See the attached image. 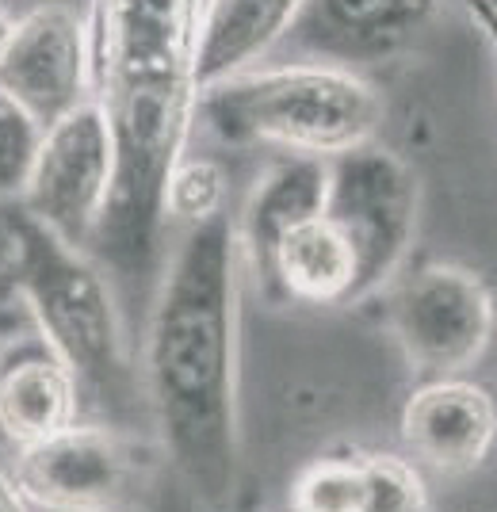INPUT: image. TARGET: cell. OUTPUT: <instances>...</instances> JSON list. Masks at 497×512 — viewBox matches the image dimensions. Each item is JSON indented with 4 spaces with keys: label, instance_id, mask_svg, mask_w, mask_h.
Here are the masks:
<instances>
[{
    "label": "cell",
    "instance_id": "ffe728a7",
    "mask_svg": "<svg viewBox=\"0 0 497 512\" xmlns=\"http://www.w3.org/2000/svg\"><path fill=\"white\" fill-rule=\"evenodd\" d=\"M27 329H31V321L23 314V306H4L0 302V348L8 341H16V337H23Z\"/></svg>",
    "mask_w": 497,
    "mask_h": 512
},
{
    "label": "cell",
    "instance_id": "7c38bea8",
    "mask_svg": "<svg viewBox=\"0 0 497 512\" xmlns=\"http://www.w3.org/2000/svg\"><path fill=\"white\" fill-rule=\"evenodd\" d=\"M77 413V379L35 329L0 348V436L12 448H35L73 428Z\"/></svg>",
    "mask_w": 497,
    "mask_h": 512
},
{
    "label": "cell",
    "instance_id": "9c48e42d",
    "mask_svg": "<svg viewBox=\"0 0 497 512\" xmlns=\"http://www.w3.org/2000/svg\"><path fill=\"white\" fill-rule=\"evenodd\" d=\"M0 92L12 96L43 130L92 104L96 54L88 12L46 4L12 20V35L0 50Z\"/></svg>",
    "mask_w": 497,
    "mask_h": 512
},
{
    "label": "cell",
    "instance_id": "2e32d148",
    "mask_svg": "<svg viewBox=\"0 0 497 512\" xmlns=\"http://www.w3.org/2000/svg\"><path fill=\"white\" fill-rule=\"evenodd\" d=\"M226 199L230 180L215 157H184L165 188V218H176L184 230H192L230 211Z\"/></svg>",
    "mask_w": 497,
    "mask_h": 512
},
{
    "label": "cell",
    "instance_id": "30bf717a",
    "mask_svg": "<svg viewBox=\"0 0 497 512\" xmlns=\"http://www.w3.org/2000/svg\"><path fill=\"white\" fill-rule=\"evenodd\" d=\"M398 436L413 467L452 478L471 474L490 459L497 444L494 394L463 375L425 379L402 406Z\"/></svg>",
    "mask_w": 497,
    "mask_h": 512
},
{
    "label": "cell",
    "instance_id": "e0dca14e",
    "mask_svg": "<svg viewBox=\"0 0 497 512\" xmlns=\"http://www.w3.org/2000/svg\"><path fill=\"white\" fill-rule=\"evenodd\" d=\"M360 512H433L425 478L410 459L360 455Z\"/></svg>",
    "mask_w": 497,
    "mask_h": 512
},
{
    "label": "cell",
    "instance_id": "ba28073f",
    "mask_svg": "<svg viewBox=\"0 0 497 512\" xmlns=\"http://www.w3.org/2000/svg\"><path fill=\"white\" fill-rule=\"evenodd\" d=\"M115 157L100 104L77 107L43 130L39 153L23 188V211L65 245L85 249L96 237L100 214L108 207Z\"/></svg>",
    "mask_w": 497,
    "mask_h": 512
},
{
    "label": "cell",
    "instance_id": "8fae6325",
    "mask_svg": "<svg viewBox=\"0 0 497 512\" xmlns=\"http://www.w3.org/2000/svg\"><path fill=\"white\" fill-rule=\"evenodd\" d=\"M436 20L433 4L417 0H329L299 4L287 35H295L310 62L352 69L406 54Z\"/></svg>",
    "mask_w": 497,
    "mask_h": 512
},
{
    "label": "cell",
    "instance_id": "ac0fdd59",
    "mask_svg": "<svg viewBox=\"0 0 497 512\" xmlns=\"http://www.w3.org/2000/svg\"><path fill=\"white\" fill-rule=\"evenodd\" d=\"M295 512H360V455H325L295 478Z\"/></svg>",
    "mask_w": 497,
    "mask_h": 512
},
{
    "label": "cell",
    "instance_id": "52a82bcc",
    "mask_svg": "<svg viewBox=\"0 0 497 512\" xmlns=\"http://www.w3.org/2000/svg\"><path fill=\"white\" fill-rule=\"evenodd\" d=\"M387 321L413 371L425 379H455L494 341L497 299L471 268L425 264L390 291Z\"/></svg>",
    "mask_w": 497,
    "mask_h": 512
},
{
    "label": "cell",
    "instance_id": "9a60e30c",
    "mask_svg": "<svg viewBox=\"0 0 497 512\" xmlns=\"http://www.w3.org/2000/svg\"><path fill=\"white\" fill-rule=\"evenodd\" d=\"M264 295L280 302H299V306H322V310L360 302L356 256L325 214L295 226L283 237L272 256Z\"/></svg>",
    "mask_w": 497,
    "mask_h": 512
},
{
    "label": "cell",
    "instance_id": "8992f818",
    "mask_svg": "<svg viewBox=\"0 0 497 512\" xmlns=\"http://www.w3.org/2000/svg\"><path fill=\"white\" fill-rule=\"evenodd\" d=\"M23 501L46 512H134L150 490V451L127 428L77 425L16 451Z\"/></svg>",
    "mask_w": 497,
    "mask_h": 512
},
{
    "label": "cell",
    "instance_id": "6da1fadb",
    "mask_svg": "<svg viewBox=\"0 0 497 512\" xmlns=\"http://www.w3.org/2000/svg\"><path fill=\"white\" fill-rule=\"evenodd\" d=\"M238 268L230 211L184 230L146 321L142 390L161 455L195 512H238L245 493Z\"/></svg>",
    "mask_w": 497,
    "mask_h": 512
},
{
    "label": "cell",
    "instance_id": "5bb4252c",
    "mask_svg": "<svg viewBox=\"0 0 497 512\" xmlns=\"http://www.w3.org/2000/svg\"><path fill=\"white\" fill-rule=\"evenodd\" d=\"M299 4H195L192 23V77L207 92L226 85L287 39Z\"/></svg>",
    "mask_w": 497,
    "mask_h": 512
},
{
    "label": "cell",
    "instance_id": "7402d4cb",
    "mask_svg": "<svg viewBox=\"0 0 497 512\" xmlns=\"http://www.w3.org/2000/svg\"><path fill=\"white\" fill-rule=\"evenodd\" d=\"M471 20H475L478 35L486 39V46H490V54H494V62H497V8L494 4H475V8H471Z\"/></svg>",
    "mask_w": 497,
    "mask_h": 512
},
{
    "label": "cell",
    "instance_id": "3957f363",
    "mask_svg": "<svg viewBox=\"0 0 497 512\" xmlns=\"http://www.w3.org/2000/svg\"><path fill=\"white\" fill-rule=\"evenodd\" d=\"M4 234L12 245V287L31 329L77 379L81 402L123 417L138 398L130 363L127 321L104 264L92 253L65 245L31 214L8 211Z\"/></svg>",
    "mask_w": 497,
    "mask_h": 512
},
{
    "label": "cell",
    "instance_id": "44dd1931",
    "mask_svg": "<svg viewBox=\"0 0 497 512\" xmlns=\"http://www.w3.org/2000/svg\"><path fill=\"white\" fill-rule=\"evenodd\" d=\"M0 512H31V505L23 501L20 486L12 478V470L0 463Z\"/></svg>",
    "mask_w": 497,
    "mask_h": 512
},
{
    "label": "cell",
    "instance_id": "5b68a950",
    "mask_svg": "<svg viewBox=\"0 0 497 512\" xmlns=\"http://www.w3.org/2000/svg\"><path fill=\"white\" fill-rule=\"evenodd\" d=\"M325 218L341 230L356 256L360 299H368L394 279L410 253L421 218L417 172L375 142L341 153L329 161Z\"/></svg>",
    "mask_w": 497,
    "mask_h": 512
},
{
    "label": "cell",
    "instance_id": "4fadbf2b",
    "mask_svg": "<svg viewBox=\"0 0 497 512\" xmlns=\"http://www.w3.org/2000/svg\"><path fill=\"white\" fill-rule=\"evenodd\" d=\"M325 188H329V161L283 157L245 195V207L234 218V234L241 260L260 287L268 283L272 256L283 237L295 226L325 214Z\"/></svg>",
    "mask_w": 497,
    "mask_h": 512
},
{
    "label": "cell",
    "instance_id": "277c9868",
    "mask_svg": "<svg viewBox=\"0 0 497 512\" xmlns=\"http://www.w3.org/2000/svg\"><path fill=\"white\" fill-rule=\"evenodd\" d=\"M195 123L218 142H268L291 157L333 161L360 150L383 123V96L368 77L322 62L253 69L199 92Z\"/></svg>",
    "mask_w": 497,
    "mask_h": 512
},
{
    "label": "cell",
    "instance_id": "7a4b0ae2",
    "mask_svg": "<svg viewBox=\"0 0 497 512\" xmlns=\"http://www.w3.org/2000/svg\"><path fill=\"white\" fill-rule=\"evenodd\" d=\"M192 23L195 4H104L88 12L96 104L115 157L108 207L88 253L130 279L146 276L157 253L165 188L195 123Z\"/></svg>",
    "mask_w": 497,
    "mask_h": 512
},
{
    "label": "cell",
    "instance_id": "d6986e66",
    "mask_svg": "<svg viewBox=\"0 0 497 512\" xmlns=\"http://www.w3.org/2000/svg\"><path fill=\"white\" fill-rule=\"evenodd\" d=\"M43 127L0 92V199H20L39 153Z\"/></svg>",
    "mask_w": 497,
    "mask_h": 512
},
{
    "label": "cell",
    "instance_id": "603a6c76",
    "mask_svg": "<svg viewBox=\"0 0 497 512\" xmlns=\"http://www.w3.org/2000/svg\"><path fill=\"white\" fill-rule=\"evenodd\" d=\"M8 35H12V16L0 8V50H4V43H8Z\"/></svg>",
    "mask_w": 497,
    "mask_h": 512
}]
</instances>
